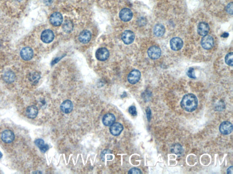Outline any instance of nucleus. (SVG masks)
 <instances>
[{"label":"nucleus","instance_id":"obj_1","mask_svg":"<svg viewBox=\"0 0 233 174\" xmlns=\"http://www.w3.org/2000/svg\"><path fill=\"white\" fill-rule=\"evenodd\" d=\"M198 101L195 94L188 93L182 98L181 106L185 111L192 112L195 111L198 106Z\"/></svg>","mask_w":233,"mask_h":174},{"label":"nucleus","instance_id":"obj_2","mask_svg":"<svg viewBox=\"0 0 233 174\" xmlns=\"http://www.w3.org/2000/svg\"><path fill=\"white\" fill-rule=\"evenodd\" d=\"M201 44L205 49H211L214 46L215 41L213 37L210 35H206L203 37L201 41Z\"/></svg>","mask_w":233,"mask_h":174},{"label":"nucleus","instance_id":"obj_3","mask_svg":"<svg viewBox=\"0 0 233 174\" xmlns=\"http://www.w3.org/2000/svg\"><path fill=\"white\" fill-rule=\"evenodd\" d=\"M15 136L14 133L10 130H5L1 135L2 141L6 143L9 144L14 140Z\"/></svg>","mask_w":233,"mask_h":174},{"label":"nucleus","instance_id":"obj_4","mask_svg":"<svg viewBox=\"0 0 233 174\" xmlns=\"http://www.w3.org/2000/svg\"><path fill=\"white\" fill-rule=\"evenodd\" d=\"M184 42L180 37H175L170 40V45L171 49L174 51L180 50L183 47Z\"/></svg>","mask_w":233,"mask_h":174},{"label":"nucleus","instance_id":"obj_5","mask_svg":"<svg viewBox=\"0 0 233 174\" xmlns=\"http://www.w3.org/2000/svg\"><path fill=\"white\" fill-rule=\"evenodd\" d=\"M141 76V72L137 69H134L128 74L127 80L131 84H136L140 80Z\"/></svg>","mask_w":233,"mask_h":174},{"label":"nucleus","instance_id":"obj_6","mask_svg":"<svg viewBox=\"0 0 233 174\" xmlns=\"http://www.w3.org/2000/svg\"><path fill=\"white\" fill-rule=\"evenodd\" d=\"M219 130L223 135H229L232 132V124L229 121L223 122L220 125Z\"/></svg>","mask_w":233,"mask_h":174},{"label":"nucleus","instance_id":"obj_7","mask_svg":"<svg viewBox=\"0 0 233 174\" xmlns=\"http://www.w3.org/2000/svg\"><path fill=\"white\" fill-rule=\"evenodd\" d=\"M109 56V51L105 48H100L96 52V57L99 61H105L107 59Z\"/></svg>","mask_w":233,"mask_h":174},{"label":"nucleus","instance_id":"obj_8","mask_svg":"<svg viewBox=\"0 0 233 174\" xmlns=\"http://www.w3.org/2000/svg\"><path fill=\"white\" fill-rule=\"evenodd\" d=\"M50 22L55 26H58L61 25L63 22L62 15L59 12L53 13L50 17Z\"/></svg>","mask_w":233,"mask_h":174},{"label":"nucleus","instance_id":"obj_9","mask_svg":"<svg viewBox=\"0 0 233 174\" xmlns=\"http://www.w3.org/2000/svg\"><path fill=\"white\" fill-rule=\"evenodd\" d=\"M41 38L45 43H50L53 41L54 38V34L53 31L51 30H46L42 33Z\"/></svg>","mask_w":233,"mask_h":174},{"label":"nucleus","instance_id":"obj_10","mask_svg":"<svg viewBox=\"0 0 233 174\" xmlns=\"http://www.w3.org/2000/svg\"><path fill=\"white\" fill-rule=\"evenodd\" d=\"M148 56L152 59H159L161 55V50L158 46H152L148 49Z\"/></svg>","mask_w":233,"mask_h":174},{"label":"nucleus","instance_id":"obj_11","mask_svg":"<svg viewBox=\"0 0 233 174\" xmlns=\"http://www.w3.org/2000/svg\"><path fill=\"white\" fill-rule=\"evenodd\" d=\"M135 34L132 31L127 30L123 32L122 35V40L126 45H130L134 41Z\"/></svg>","mask_w":233,"mask_h":174},{"label":"nucleus","instance_id":"obj_12","mask_svg":"<svg viewBox=\"0 0 233 174\" xmlns=\"http://www.w3.org/2000/svg\"><path fill=\"white\" fill-rule=\"evenodd\" d=\"M33 54L32 49L29 47L23 48L20 52V55L22 58L26 61L32 59L33 57Z\"/></svg>","mask_w":233,"mask_h":174},{"label":"nucleus","instance_id":"obj_13","mask_svg":"<svg viewBox=\"0 0 233 174\" xmlns=\"http://www.w3.org/2000/svg\"><path fill=\"white\" fill-rule=\"evenodd\" d=\"M133 14L131 10L128 8H124L120 11L119 17L121 20L124 22L129 21L132 19Z\"/></svg>","mask_w":233,"mask_h":174},{"label":"nucleus","instance_id":"obj_14","mask_svg":"<svg viewBox=\"0 0 233 174\" xmlns=\"http://www.w3.org/2000/svg\"><path fill=\"white\" fill-rule=\"evenodd\" d=\"M210 31V26L206 22H201L199 24L197 28V32L200 35L205 36L208 34Z\"/></svg>","mask_w":233,"mask_h":174},{"label":"nucleus","instance_id":"obj_15","mask_svg":"<svg viewBox=\"0 0 233 174\" xmlns=\"http://www.w3.org/2000/svg\"><path fill=\"white\" fill-rule=\"evenodd\" d=\"M73 105L72 102L69 100L64 101L60 106L61 110L65 113H70L73 109Z\"/></svg>","mask_w":233,"mask_h":174},{"label":"nucleus","instance_id":"obj_16","mask_svg":"<svg viewBox=\"0 0 233 174\" xmlns=\"http://www.w3.org/2000/svg\"><path fill=\"white\" fill-rule=\"evenodd\" d=\"M123 129V126L120 123H113L110 128V133L114 136L120 135Z\"/></svg>","mask_w":233,"mask_h":174},{"label":"nucleus","instance_id":"obj_17","mask_svg":"<svg viewBox=\"0 0 233 174\" xmlns=\"http://www.w3.org/2000/svg\"><path fill=\"white\" fill-rule=\"evenodd\" d=\"M91 37V33L89 31L84 30L80 34L78 38L81 43L86 44L90 41Z\"/></svg>","mask_w":233,"mask_h":174},{"label":"nucleus","instance_id":"obj_18","mask_svg":"<svg viewBox=\"0 0 233 174\" xmlns=\"http://www.w3.org/2000/svg\"><path fill=\"white\" fill-rule=\"evenodd\" d=\"M38 113V110L37 107L34 105L28 106L26 110V114L29 118L33 119L36 118Z\"/></svg>","mask_w":233,"mask_h":174},{"label":"nucleus","instance_id":"obj_19","mask_svg":"<svg viewBox=\"0 0 233 174\" xmlns=\"http://www.w3.org/2000/svg\"><path fill=\"white\" fill-rule=\"evenodd\" d=\"M115 117L112 113H107L104 115L102 119L103 124L106 126H111L115 123Z\"/></svg>","mask_w":233,"mask_h":174},{"label":"nucleus","instance_id":"obj_20","mask_svg":"<svg viewBox=\"0 0 233 174\" xmlns=\"http://www.w3.org/2000/svg\"><path fill=\"white\" fill-rule=\"evenodd\" d=\"M165 27L163 25L158 24L156 25L154 28V33L155 36L161 37L165 33Z\"/></svg>","mask_w":233,"mask_h":174},{"label":"nucleus","instance_id":"obj_21","mask_svg":"<svg viewBox=\"0 0 233 174\" xmlns=\"http://www.w3.org/2000/svg\"><path fill=\"white\" fill-rule=\"evenodd\" d=\"M35 143L39 148L42 153H45L49 148L48 145L45 144L44 142L42 139H37L35 141Z\"/></svg>","mask_w":233,"mask_h":174},{"label":"nucleus","instance_id":"obj_22","mask_svg":"<svg viewBox=\"0 0 233 174\" xmlns=\"http://www.w3.org/2000/svg\"><path fill=\"white\" fill-rule=\"evenodd\" d=\"M62 29L66 33H70L73 30V24L72 21L70 20L67 19L64 22Z\"/></svg>","mask_w":233,"mask_h":174},{"label":"nucleus","instance_id":"obj_23","mask_svg":"<svg viewBox=\"0 0 233 174\" xmlns=\"http://www.w3.org/2000/svg\"><path fill=\"white\" fill-rule=\"evenodd\" d=\"M15 78L14 73L11 71L6 72L3 75L4 80L8 83L13 82L15 80Z\"/></svg>","mask_w":233,"mask_h":174},{"label":"nucleus","instance_id":"obj_24","mask_svg":"<svg viewBox=\"0 0 233 174\" xmlns=\"http://www.w3.org/2000/svg\"><path fill=\"white\" fill-rule=\"evenodd\" d=\"M183 148L182 146L180 144H176L173 145L171 148V152L173 153L177 154V155H180L183 153Z\"/></svg>","mask_w":233,"mask_h":174},{"label":"nucleus","instance_id":"obj_25","mask_svg":"<svg viewBox=\"0 0 233 174\" xmlns=\"http://www.w3.org/2000/svg\"><path fill=\"white\" fill-rule=\"evenodd\" d=\"M225 61L226 63L229 66H232L233 65V52L229 53L225 58Z\"/></svg>","mask_w":233,"mask_h":174},{"label":"nucleus","instance_id":"obj_26","mask_svg":"<svg viewBox=\"0 0 233 174\" xmlns=\"http://www.w3.org/2000/svg\"><path fill=\"white\" fill-rule=\"evenodd\" d=\"M40 78V75L37 73H33L30 76V79L33 83H37Z\"/></svg>","mask_w":233,"mask_h":174},{"label":"nucleus","instance_id":"obj_27","mask_svg":"<svg viewBox=\"0 0 233 174\" xmlns=\"http://www.w3.org/2000/svg\"><path fill=\"white\" fill-rule=\"evenodd\" d=\"M187 74L188 77L190 78H196V74H195V69L193 68H190L187 72Z\"/></svg>","mask_w":233,"mask_h":174},{"label":"nucleus","instance_id":"obj_28","mask_svg":"<svg viewBox=\"0 0 233 174\" xmlns=\"http://www.w3.org/2000/svg\"><path fill=\"white\" fill-rule=\"evenodd\" d=\"M129 113L133 116H135L137 115V112L136 110V108L135 106H132L129 108L128 109Z\"/></svg>","mask_w":233,"mask_h":174},{"label":"nucleus","instance_id":"obj_29","mask_svg":"<svg viewBox=\"0 0 233 174\" xmlns=\"http://www.w3.org/2000/svg\"><path fill=\"white\" fill-rule=\"evenodd\" d=\"M141 170L137 168H132L128 172V174H142Z\"/></svg>","mask_w":233,"mask_h":174},{"label":"nucleus","instance_id":"obj_30","mask_svg":"<svg viewBox=\"0 0 233 174\" xmlns=\"http://www.w3.org/2000/svg\"><path fill=\"white\" fill-rule=\"evenodd\" d=\"M233 3L231 2L226 7V11L230 14H233Z\"/></svg>","mask_w":233,"mask_h":174},{"label":"nucleus","instance_id":"obj_31","mask_svg":"<svg viewBox=\"0 0 233 174\" xmlns=\"http://www.w3.org/2000/svg\"><path fill=\"white\" fill-rule=\"evenodd\" d=\"M146 114H147V118H148V121H150V118H151V112L150 108L149 107L147 108L146 109Z\"/></svg>","mask_w":233,"mask_h":174},{"label":"nucleus","instance_id":"obj_32","mask_svg":"<svg viewBox=\"0 0 233 174\" xmlns=\"http://www.w3.org/2000/svg\"><path fill=\"white\" fill-rule=\"evenodd\" d=\"M45 3L47 5H50L52 3L53 0H44Z\"/></svg>","mask_w":233,"mask_h":174},{"label":"nucleus","instance_id":"obj_33","mask_svg":"<svg viewBox=\"0 0 233 174\" xmlns=\"http://www.w3.org/2000/svg\"><path fill=\"white\" fill-rule=\"evenodd\" d=\"M227 173L228 174H233V167H230L227 170Z\"/></svg>","mask_w":233,"mask_h":174},{"label":"nucleus","instance_id":"obj_34","mask_svg":"<svg viewBox=\"0 0 233 174\" xmlns=\"http://www.w3.org/2000/svg\"><path fill=\"white\" fill-rule=\"evenodd\" d=\"M229 33L227 32H225L222 35H221V37L224 38L227 37L229 36Z\"/></svg>","mask_w":233,"mask_h":174},{"label":"nucleus","instance_id":"obj_35","mask_svg":"<svg viewBox=\"0 0 233 174\" xmlns=\"http://www.w3.org/2000/svg\"><path fill=\"white\" fill-rule=\"evenodd\" d=\"M2 153L0 152V159H1V158H2Z\"/></svg>","mask_w":233,"mask_h":174}]
</instances>
